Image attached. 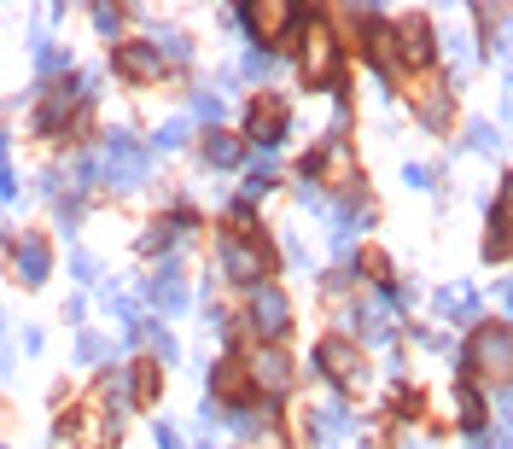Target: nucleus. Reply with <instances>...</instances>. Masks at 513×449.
Returning a JSON list of instances; mask_svg holds the SVG:
<instances>
[{
  "label": "nucleus",
  "instance_id": "nucleus-19",
  "mask_svg": "<svg viewBox=\"0 0 513 449\" xmlns=\"http://www.w3.org/2000/svg\"><path fill=\"white\" fill-rule=\"evenodd\" d=\"M152 47H158V59H175V65H187V59H193V47H187V35H181V30L158 35Z\"/></svg>",
  "mask_w": 513,
  "mask_h": 449
},
{
  "label": "nucleus",
  "instance_id": "nucleus-13",
  "mask_svg": "<svg viewBox=\"0 0 513 449\" xmlns=\"http://www.w3.org/2000/svg\"><path fill=\"white\" fill-rule=\"evenodd\" d=\"M356 321H362V333H368L374 345H385V339H391V292H379V298H368V304L356 310Z\"/></svg>",
  "mask_w": 513,
  "mask_h": 449
},
{
  "label": "nucleus",
  "instance_id": "nucleus-28",
  "mask_svg": "<svg viewBox=\"0 0 513 449\" xmlns=\"http://www.w3.org/2000/svg\"><path fill=\"white\" fill-rule=\"evenodd\" d=\"M76 356H82V362H100V356H105V339H100V333H82V339H76Z\"/></svg>",
  "mask_w": 513,
  "mask_h": 449
},
{
  "label": "nucleus",
  "instance_id": "nucleus-33",
  "mask_svg": "<svg viewBox=\"0 0 513 449\" xmlns=\"http://www.w3.org/2000/svg\"><path fill=\"white\" fill-rule=\"evenodd\" d=\"M158 449H181V438H175V432L164 426V420H158Z\"/></svg>",
  "mask_w": 513,
  "mask_h": 449
},
{
  "label": "nucleus",
  "instance_id": "nucleus-25",
  "mask_svg": "<svg viewBox=\"0 0 513 449\" xmlns=\"http://www.w3.org/2000/svg\"><path fill=\"white\" fill-rule=\"evenodd\" d=\"M467 146H473V152H496V146H502V135H496L490 123H473V129H467Z\"/></svg>",
  "mask_w": 513,
  "mask_h": 449
},
{
  "label": "nucleus",
  "instance_id": "nucleus-16",
  "mask_svg": "<svg viewBox=\"0 0 513 449\" xmlns=\"http://www.w3.org/2000/svg\"><path fill=\"white\" fill-rule=\"evenodd\" d=\"M403 59L409 65H432V30H426V18H403Z\"/></svg>",
  "mask_w": 513,
  "mask_h": 449
},
{
  "label": "nucleus",
  "instance_id": "nucleus-31",
  "mask_svg": "<svg viewBox=\"0 0 513 449\" xmlns=\"http://www.w3.org/2000/svg\"><path fill=\"white\" fill-rule=\"evenodd\" d=\"M94 269H100V263H94L88 251H76V257H70V275H76V280H94Z\"/></svg>",
  "mask_w": 513,
  "mask_h": 449
},
{
  "label": "nucleus",
  "instance_id": "nucleus-2",
  "mask_svg": "<svg viewBox=\"0 0 513 449\" xmlns=\"http://www.w3.org/2000/svg\"><path fill=\"white\" fill-rule=\"evenodd\" d=\"M467 368L490 374V380H508L513 374V327H479V339L467 345Z\"/></svg>",
  "mask_w": 513,
  "mask_h": 449
},
{
  "label": "nucleus",
  "instance_id": "nucleus-14",
  "mask_svg": "<svg viewBox=\"0 0 513 449\" xmlns=\"http://www.w3.org/2000/svg\"><path fill=\"white\" fill-rule=\"evenodd\" d=\"M438 315H444V321H473V315H479V292H473V286H444V292H438Z\"/></svg>",
  "mask_w": 513,
  "mask_h": 449
},
{
  "label": "nucleus",
  "instance_id": "nucleus-37",
  "mask_svg": "<svg viewBox=\"0 0 513 449\" xmlns=\"http://www.w3.org/2000/svg\"><path fill=\"white\" fill-rule=\"evenodd\" d=\"M0 170H6V129H0Z\"/></svg>",
  "mask_w": 513,
  "mask_h": 449
},
{
  "label": "nucleus",
  "instance_id": "nucleus-20",
  "mask_svg": "<svg viewBox=\"0 0 513 449\" xmlns=\"http://www.w3.org/2000/svg\"><path fill=\"white\" fill-rule=\"evenodd\" d=\"M245 391V368L240 362H222V368H216V397H240Z\"/></svg>",
  "mask_w": 513,
  "mask_h": 449
},
{
  "label": "nucleus",
  "instance_id": "nucleus-8",
  "mask_svg": "<svg viewBox=\"0 0 513 449\" xmlns=\"http://www.w3.org/2000/svg\"><path fill=\"white\" fill-rule=\"evenodd\" d=\"M47 269H53V251H47V240L24 234V240H18V251H12V275L24 280V286H41V280H47Z\"/></svg>",
  "mask_w": 513,
  "mask_h": 449
},
{
  "label": "nucleus",
  "instance_id": "nucleus-27",
  "mask_svg": "<svg viewBox=\"0 0 513 449\" xmlns=\"http://www.w3.org/2000/svg\"><path fill=\"white\" fill-rule=\"evenodd\" d=\"M269 70H274V53H257V47L245 53V76H257V82H263Z\"/></svg>",
  "mask_w": 513,
  "mask_h": 449
},
{
  "label": "nucleus",
  "instance_id": "nucleus-4",
  "mask_svg": "<svg viewBox=\"0 0 513 449\" xmlns=\"http://www.w3.org/2000/svg\"><path fill=\"white\" fill-rule=\"evenodd\" d=\"M333 76H339V35L327 30V24H309V41H304V82L327 88Z\"/></svg>",
  "mask_w": 513,
  "mask_h": 449
},
{
  "label": "nucleus",
  "instance_id": "nucleus-30",
  "mask_svg": "<svg viewBox=\"0 0 513 449\" xmlns=\"http://www.w3.org/2000/svg\"><path fill=\"white\" fill-rule=\"evenodd\" d=\"M117 24H123V18H117L111 6H94V30L100 35H117Z\"/></svg>",
  "mask_w": 513,
  "mask_h": 449
},
{
  "label": "nucleus",
  "instance_id": "nucleus-38",
  "mask_svg": "<svg viewBox=\"0 0 513 449\" xmlns=\"http://www.w3.org/2000/svg\"><path fill=\"white\" fill-rule=\"evenodd\" d=\"M0 321H6V315H0Z\"/></svg>",
  "mask_w": 513,
  "mask_h": 449
},
{
  "label": "nucleus",
  "instance_id": "nucleus-9",
  "mask_svg": "<svg viewBox=\"0 0 513 449\" xmlns=\"http://www.w3.org/2000/svg\"><path fill=\"white\" fill-rule=\"evenodd\" d=\"M315 362L327 368V380H333V385H356V380H362V356L344 345V339H327V345L315 350Z\"/></svg>",
  "mask_w": 513,
  "mask_h": 449
},
{
  "label": "nucleus",
  "instance_id": "nucleus-36",
  "mask_svg": "<svg viewBox=\"0 0 513 449\" xmlns=\"http://www.w3.org/2000/svg\"><path fill=\"white\" fill-rule=\"evenodd\" d=\"M502 310H513V280H502Z\"/></svg>",
  "mask_w": 513,
  "mask_h": 449
},
{
  "label": "nucleus",
  "instance_id": "nucleus-10",
  "mask_svg": "<svg viewBox=\"0 0 513 449\" xmlns=\"http://www.w3.org/2000/svg\"><path fill=\"white\" fill-rule=\"evenodd\" d=\"M117 70H123V76H135V82H152V76L164 70V59H158V47H152V41H129V47H117Z\"/></svg>",
  "mask_w": 513,
  "mask_h": 449
},
{
  "label": "nucleus",
  "instance_id": "nucleus-5",
  "mask_svg": "<svg viewBox=\"0 0 513 449\" xmlns=\"http://www.w3.org/2000/svg\"><path fill=\"white\" fill-rule=\"evenodd\" d=\"M251 327L263 333V339H280L286 327H292V304H286V292L280 286H251Z\"/></svg>",
  "mask_w": 513,
  "mask_h": 449
},
{
  "label": "nucleus",
  "instance_id": "nucleus-21",
  "mask_svg": "<svg viewBox=\"0 0 513 449\" xmlns=\"http://www.w3.org/2000/svg\"><path fill=\"white\" fill-rule=\"evenodd\" d=\"M181 140H187V117H170V123H158V135H152V146H158V152H175Z\"/></svg>",
  "mask_w": 513,
  "mask_h": 449
},
{
  "label": "nucleus",
  "instance_id": "nucleus-23",
  "mask_svg": "<svg viewBox=\"0 0 513 449\" xmlns=\"http://www.w3.org/2000/svg\"><path fill=\"white\" fill-rule=\"evenodd\" d=\"M140 333H152V350H158V362H181V345H175L164 327H140Z\"/></svg>",
  "mask_w": 513,
  "mask_h": 449
},
{
  "label": "nucleus",
  "instance_id": "nucleus-7",
  "mask_svg": "<svg viewBox=\"0 0 513 449\" xmlns=\"http://www.w3.org/2000/svg\"><path fill=\"white\" fill-rule=\"evenodd\" d=\"M251 380L263 385V391H274V397H280V391L292 385V356H286L280 345H263L257 356H251Z\"/></svg>",
  "mask_w": 513,
  "mask_h": 449
},
{
  "label": "nucleus",
  "instance_id": "nucleus-26",
  "mask_svg": "<svg viewBox=\"0 0 513 449\" xmlns=\"http://www.w3.org/2000/svg\"><path fill=\"white\" fill-rule=\"evenodd\" d=\"M420 117H426L432 129H444V117H449V100H444V94H426V100H420Z\"/></svg>",
  "mask_w": 513,
  "mask_h": 449
},
{
  "label": "nucleus",
  "instance_id": "nucleus-22",
  "mask_svg": "<svg viewBox=\"0 0 513 449\" xmlns=\"http://www.w3.org/2000/svg\"><path fill=\"white\" fill-rule=\"evenodd\" d=\"M455 409H461V420H467V432H473V426H479V415H484L479 391H473V385H461V391H455Z\"/></svg>",
  "mask_w": 513,
  "mask_h": 449
},
{
  "label": "nucleus",
  "instance_id": "nucleus-17",
  "mask_svg": "<svg viewBox=\"0 0 513 449\" xmlns=\"http://www.w3.org/2000/svg\"><path fill=\"white\" fill-rule=\"evenodd\" d=\"M205 164H216V170H234V164H240V140L210 129V135H205Z\"/></svg>",
  "mask_w": 513,
  "mask_h": 449
},
{
  "label": "nucleus",
  "instance_id": "nucleus-12",
  "mask_svg": "<svg viewBox=\"0 0 513 449\" xmlns=\"http://www.w3.org/2000/svg\"><path fill=\"white\" fill-rule=\"evenodd\" d=\"M245 123H251V135L263 140V146H280V140H286V105L280 100H257Z\"/></svg>",
  "mask_w": 513,
  "mask_h": 449
},
{
  "label": "nucleus",
  "instance_id": "nucleus-1",
  "mask_svg": "<svg viewBox=\"0 0 513 449\" xmlns=\"http://www.w3.org/2000/svg\"><path fill=\"white\" fill-rule=\"evenodd\" d=\"M100 170L111 175V187H140L146 170H152V152H146L129 129H111V135H105V152H100Z\"/></svg>",
  "mask_w": 513,
  "mask_h": 449
},
{
  "label": "nucleus",
  "instance_id": "nucleus-18",
  "mask_svg": "<svg viewBox=\"0 0 513 449\" xmlns=\"http://www.w3.org/2000/svg\"><path fill=\"white\" fill-rule=\"evenodd\" d=\"M228 426H234L240 438H263V432H269V409H234Z\"/></svg>",
  "mask_w": 513,
  "mask_h": 449
},
{
  "label": "nucleus",
  "instance_id": "nucleus-34",
  "mask_svg": "<svg viewBox=\"0 0 513 449\" xmlns=\"http://www.w3.org/2000/svg\"><path fill=\"white\" fill-rule=\"evenodd\" d=\"M473 449H502V444H496V438H490L484 426H473Z\"/></svg>",
  "mask_w": 513,
  "mask_h": 449
},
{
  "label": "nucleus",
  "instance_id": "nucleus-11",
  "mask_svg": "<svg viewBox=\"0 0 513 449\" xmlns=\"http://www.w3.org/2000/svg\"><path fill=\"white\" fill-rule=\"evenodd\" d=\"M146 298L158 304L164 315H175V310H187V286H181V275H175V263H164L158 275L146 280Z\"/></svg>",
  "mask_w": 513,
  "mask_h": 449
},
{
  "label": "nucleus",
  "instance_id": "nucleus-15",
  "mask_svg": "<svg viewBox=\"0 0 513 449\" xmlns=\"http://www.w3.org/2000/svg\"><path fill=\"white\" fill-rule=\"evenodd\" d=\"M245 18H251V30L274 35V41H286V30L298 24V12H292V6H251Z\"/></svg>",
  "mask_w": 513,
  "mask_h": 449
},
{
  "label": "nucleus",
  "instance_id": "nucleus-35",
  "mask_svg": "<svg viewBox=\"0 0 513 449\" xmlns=\"http://www.w3.org/2000/svg\"><path fill=\"white\" fill-rule=\"evenodd\" d=\"M502 426H508V438H513V391H502Z\"/></svg>",
  "mask_w": 513,
  "mask_h": 449
},
{
  "label": "nucleus",
  "instance_id": "nucleus-6",
  "mask_svg": "<svg viewBox=\"0 0 513 449\" xmlns=\"http://www.w3.org/2000/svg\"><path fill=\"white\" fill-rule=\"evenodd\" d=\"M484 257H513V175L502 181L496 205H490V240H484Z\"/></svg>",
  "mask_w": 513,
  "mask_h": 449
},
{
  "label": "nucleus",
  "instance_id": "nucleus-24",
  "mask_svg": "<svg viewBox=\"0 0 513 449\" xmlns=\"http://www.w3.org/2000/svg\"><path fill=\"white\" fill-rule=\"evenodd\" d=\"M356 420L344 415V409H321V420H315V432H327V438H339V432H350Z\"/></svg>",
  "mask_w": 513,
  "mask_h": 449
},
{
  "label": "nucleus",
  "instance_id": "nucleus-39",
  "mask_svg": "<svg viewBox=\"0 0 513 449\" xmlns=\"http://www.w3.org/2000/svg\"><path fill=\"white\" fill-rule=\"evenodd\" d=\"M0 449H6V444H0Z\"/></svg>",
  "mask_w": 513,
  "mask_h": 449
},
{
  "label": "nucleus",
  "instance_id": "nucleus-3",
  "mask_svg": "<svg viewBox=\"0 0 513 449\" xmlns=\"http://www.w3.org/2000/svg\"><path fill=\"white\" fill-rule=\"evenodd\" d=\"M222 275L240 280V286H263V275H269V251L257 240H245V234H228L222 240Z\"/></svg>",
  "mask_w": 513,
  "mask_h": 449
},
{
  "label": "nucleus",
  "instance_id": "nucleus-29",
  "mask_svg": "<svg viewBox=\"0 0 513 449\" xmlns=\"http://www.w3.org/2000/svg\"><path fill=\"white\" fill-rule=\"evenodd\" d=\"M193 111H199V117H210V123H216V117H222V94H193Z\"/></svg>",
  "mask_w": 513,
  "mask_h": 449
},
{
  "label": "nucleus",
  "instance_id": "nucleus-32",
  "mask_svg": "<svg viewBox=\"0 0 513 449\" xmlns=\"http://www.w3.org/2000/svg\"><path fill=\"white\" fill-rule=\"evenodd\" d=\"M0 199H18V175L12 170H0Z\"/></svg>",
  "mask_w": 513,
  "mask_h": 449
}]
</instances>
